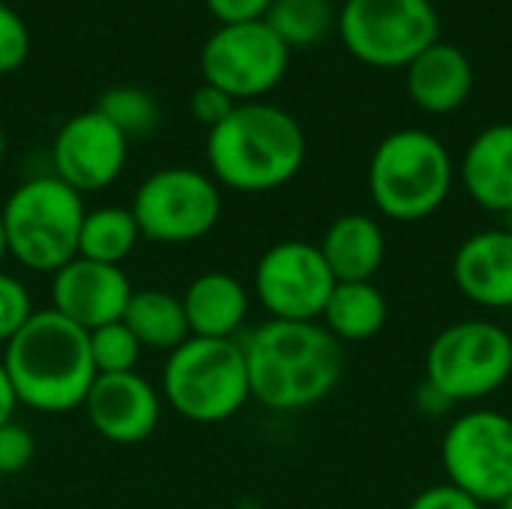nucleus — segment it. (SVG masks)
I'll return each mask as SVG.
<instances>
[{
	"label": "nucleus",
	"instance_id": "obj_11",
	"mask_svg": "<svg viewBox=\"0 0 512 509\" xmlns=\"http://www.w3.org/2000/svg\"><path fill=\"white\" fill-rule=\"evenodd\" d=\"M291 48L267 21L219 24L201 48L204 84L225 90L234 102H261L288 72Z\"/></svg>",
	"mask_w": 512,
	"mask_h": 509
},
{
	"label": "nucleus",
	"instance_id": "obj_26",
	"mask_svg": "<svg viewBox=\"0 0 512 509\" xmlns=\"http://www.w3.org/2000/svg\"><path fill=\"white\" fill-rule=\"evenodd\" d=\"M87 336H90V357H93L96 375L135 372L144 348L123 321L105 324V327H99V330H93Z\"/></svg>",
	"mask_w": 512,
	"mask_h": 509
},
{
	"label": "nucleus",
	"instance_id": "obj_1",
	"mask_svg": "<svg viewBox=\"0 0 512 509\" xmlns=\"http://www.w3.org/2000/svg\"><path fill=\"white\" fill-rule=\"evenodd\" d=\"M249 396L270 411H306L339 387L345 345L321 321H264L240 339Z\"/></svg>",
	"mask_w": 512,
	"mask_h": 509
},
{
	"label": "nucleus",
	"instance_id": "obj_8",
	"mask_svg": "<svg viewBox=\"0 0 512 509\" xmlns=\"http://www.w3.org/2000/svg\"><path fill=\"white\" fill-rule=\"evenodd\" d=\"M336 30L351 57L372 69H408L441 39V15L432 0H345Z\"/></svg>",
	"mask_w": 512,
	"mask_h": 509
},
{
	"label": "nucleus",
	"instance_id": "obj_6",
	"mask_svg": "<svg viewBox=\"0 0 512 509\" xmlns=\"http://www.w3.org/2000/svg\"><path fill=\"white\" fill-rule=\"evenodd\" d=\"M162 393L171 411L189 423L213 426L237 417L252 399L240 339L189 336L168 354Z\"/></svg>",
	"mask_w": 512,
	"mask_h": 509
},
{
	"label": "nucleus",
	"instance_id": "obj_36",
	"mask_svg": "<svg viewBox=\"0 0 512 509\" xmlns=\"http://www.w3.org/2000/svg\"><path fill=\"white\" fill-rule=\"evenodd\" d=\"M3 156H6V135H3V129H0V162H3Z\"/></svg>",
	"mask_w": 512,
	"mask_h": 509
},
{
	"label": "nucleus",
	"instance_id": "obj_21",
	"mask_svg": "<svg viewBox=\"0 0 512 509\" xmlns=\"http://www.w3.org/2000/svg\"><path fill=\"white\" fill-rule=\"evenodd\" d=\"M390 318V306L384 291L375 282H336L321 324L339 345H363L372 342Z\"/></svg>",
	"mask_w": 512,
	"mask_h": 509
},
{
	"label": "nucleus",
	"instance_id": "obj_9",
	"mask_svg": "<svg viewBox=\"0 0 512 509\" xmlns=\"http://www.w3.org/2000/svg\"><path fill=\"white\" fill-rule=\"evenodd\" d=\"M132 216L144 240L183 246L207 237L222 216L219 183L195 168H159L132 198Z\"/></svg>",
	"mask_w": 512,
	"mask_h": 509
},
{
	"label": "nucleus",
	"instance_id": "obj_33",
	"mask_svg": "<svg viewBox=\"0 0 512 509\" xmlns=\"http://www.w3.org/2000/svg\"><path fill=\"white\" fill-rule=\"evenodd\" d=\"M15 393H12V384L6 378V369H3V360H0V426L12 420V411H15Z\"/></svg>",
	"mask_w": 512,
	"mask_h": 509
},
{
	"label": "nucleus",
	"instance_id": "obj_37",
	"mask_svg": "<svg viewBox=\"0 0 512 509\" xmlns=\"http://www.w3.org/2000/svg\"><path fill=\"white\" fill-rule=\"evenodd\" d=\"M498 509H512V492L504 498V501H501V504H498Z\"/></svg>",
	"mask_w": 512,
	"mask_h": 509
},
{
	"label": "nucleus",
	"instance_id": "obj_32",
	"mask_svg": "<svg viewBox=\"0 0 512 509\" xmlns=\"http://www.w3.org/2000/svg\"><path fill=\"white\" fill-rule=\"evenodd\" d=\"M210 15L219 24H246V21H264L273 0H204Z\"/></svg>",
	"mask_w": 512,
	"mask_h": 509
},
{
	"label": "nucleus",
	"instance_id": "obj_20",
	"mask_svg": "<svg viewBox=\"0 0 512 509\" xmlns=\"http://www.w3.org/2000/svg\"><path fill=\"white\" fill-rule=\"evenodd\" d=\"M180 300L189 333L198 339H237L240 327L249 318L246 285L222 270H210L192 279Z\"/></svg>",
	"mask_w": 512,
	"mask_h": 509
},
{
	"label": "nucleus",
	"instance_id": "obj_4",
	"mask_svg": "<svg viewBox=\"0 0 512 509\" xmlns=\"http://www.w3.org/2000/svg\"><path fill=\"white\" fill-rule=\"evenodd\" d=\"M456 183V162L426 129H396L369 159V195L381 216L414 225L435 216Z\"/></svg>",
	"mask_w": 512,
	"mask_h": 509
},
{
	"label": "nucleus",
	"instance_id": "obj_16",
	"mask_svg": "<svg viewBox=\"0 0 512 509\" xmlns=\"http://www.w3.org/2000/svg\"><path fill=\"white\" fill-rule=\"evenodd\" d=\"M453 282L480 309H512V234L486 228L465 237L453 255Z\"/></svg>",
	"mask_w": 512,
	"mask_h": 509
},
{
	"label": "nucleus",
	"instance_id": "obj_29",
	"mask_svg": "<svg viewBox=\"0 0 512 509\" xmlns=\"http://www.w3.org/2000/svg\"><path fill=\"white\" fill-rule=\"evenodd\" d=\"M36 456V441L30 435V429H24L21 423L9 420L0 426V477L9 474H21Z\"/></svg>",
	"mask_w": 512,
	"mask_h": 509
},
{
	"label": "nucleus",
	"instance_id": "obj_19",
	"mask_svg": "<svg viewBox=\"0 0 512 509\" xmlns=\"http://www.w3.org/2000/svg\"><path fill=\"white\" fill-rule=\"evenodd\" d=\"M336 282H372L387 258V234L369 213H345L318 243Z\"/></svg>",
	"mask_w": 512,
	"mask_h": 509
},
{
	"label": "nucleus",
	"instance_id": "obj_7",
	"mask_svg": "<svg viewBox=\"0 0 512 509\" xmlns=\"http://www.w3.org/2000/svg\"><path fill=\"white\" fill-rule=\"evenodd\" d=\"M512 378V333L492 318L444 327L426 351V387L450 408L501 393Z\"/></svg>",
	"mask_w": 512,
	"mask_h": 509
},
{
	"label": "nucleus",
	"instance_id": "obj_27",
	"mask_svg": "<svg viewBox=\"0 0 512 509\" xmlns=\"http://www.w3.org/2000/svg\"><path fill=\"white\" fill-rule=\"evenodd\" d=\"M30 57V30L24 18L0 3V75L18 72Z\"/></svg>",
	"mask_w": 512,
	"mask_h": 509
},
{
	"label": "nucleus",
	"instance_id": "obj_17",
	"mask_svg": "<svg viewBox=\"0 0 512 509\" xmlns=\"http://www.w3.org/2000/svg\"><path fill=\"white\" fill-rule=\"evenodd\" d=\"M405 90L411 102L435 117L459 111L474 90V63L453 42H432L405 69Z\"/></svg>",
	"mask_w": 512,
	"mask_h": 509
},
{
	"label": "nucleus",
	"instance_id": "obj_22",
	"mask_svg": "<svg viewBox=\"0 0 512 509\" xmlns=\"http://www.w3.org/2000/svg\"><path fill=\"white\" fill-rule=\"evenodd\" d=\"M123 324L132 330L141 348L168 351V354L192 336L186 312H183V300L162 288L132 291L126 312H123Z\"/></svg>",
	"mask_w": 512,
	"mask_h": 509
},
{
	"label": "nucleus",
	"instance_id": "obj_30",
	"mask_svg": "<svg viewBox=\"0 0 512 509\" xmlns=\"http://www.w3.org/2000/svg\"><path fill=\"white\" fill-rule=\"evenodd\" d=\"M237 105H240V102H234L225 90H219V87H213V84H201V87H195V93L189 96V111H192V117H195L201 126H207V132H210L213 126H219Z\"/></svg>",
	"mask_w": 512,
	"mask_h": 509
},
{
	"label": "nucleus",
	"instance_id": "obj_23",
	"mask_svg": "<svg viewBox=\"0 0 512 509\" xmlns=\"http://www.w3.org/2000/svg\"><path fill=\"white\" fill-rule=\"evenodd\" d=\"M141 240V228L129 207H96L84 213L78 258L120 267Z\"/></svg>",
	"mask_w": 512,
	"mask_h": 509
},
{
	"label": "nucleus",
	"instance_id": "obj_28",
	"mask_svg": "<svg viewBox=\"0 0 512 509\" xmlns=\"http://www.w3.org/2000/svg\"><path fill=\"white\" fill-rule=\"evenodd\" d=\"M33 300L27 294V288L9 276V273H0V345H6L33 315Z\"/></svg>",
	"mask_w": 512,
	"mask_h": 509
},
{
	"label": "nucleus",
	"instance_id": "obj_35",
	"mask_svg": "<svg viewBox=\"0 0 512 509\" xmlns=\"http://www.w3.org/2000/svg\"><path fill=\"white\" fill-rule=\"evenodd\" d=\"M501 228H507V231L512 234V207L507 210V213H504V225H501Z\"/></svg>",
	"mask_w": 512,
	"mask_h": 509
},
{
	"label": "nucleus",
	"instance_id": "obj_10",
	"mask_svg": "<svg viewBox=\"0 0 512 509\" xmlns=\"http://www.w3.org/2000/svg\"><path fill=\"white\" fill-rule=\"evenodd\" d=\"M447 483L483 507H498L512 492V417L492 408L459 414L441 438Z\"/></svg>",
	"mask_w": 512,
	"mask_h": 509
},
{
	"label": "nucleus",
	"instance_id": "obj_5",
	"mask_svg": "<svg viewBox=\"0 0 512 509\" xmlns=\"http://www.w3.org/2000/svg\"><path fill=\"white\" fill-rule=\"evenodd\" d=\"M84 198L54 174L24 180L3 204L9 255L33 273H57L78 258Z\"/></svg>",
	"mask_w": 512,
	"mask_h": 509
},
{
	"label": "nucleus",
	"instance_id": "obj_3",
	"mask_svg": "<svg viewBox=\"0 0 512 509\" xmlns=\"http://www.w3.org/2000/svg\"><path fill=\"white\" fill-rule=\"evenodd\" d=\"M0 360L15 402L42 414L81 408L90 384L96 381L87 330L75 327L54 309L33 312L30 321L3 345Z\"/></svg>",
	"mask_w": 512,
	"mask_h": 509
},
{
	"label": "nucleus",
	"instance_id": "obj_24",
	"mask_svg": "<svg viewBox=\"0 0 512 509\" xmlns=\"http://www.w3.org/2000/svg\"><path fill=\"white\" fill-rule=\"evenodd\" d=\"M336 15L333 0H273L264 21L294 51L324 42L336 27Z\"/></svg>",
	"mask_w": 512,
	"mask_h": 509
},
{
	"label": "nucleus",
	"instance_id": "obj_25",
	"mask_svg": "<svg viewBox=\"0 0 512 509\" xmlns=\"http://www.w3.org/2000/svg\"><path fill=\"white\" fill-rule=\"evenodd\" d=\"M96 111L117 129L126 135V141L132 138H147L156 126H159V105L156 99L135 84H120L102 93Z\"/></svg>",
	"mask_w": 512,
	"mask_h": 509
},
{
	"label": "nucleus",
	"instance_id": "obj_2",
	"mask_svg": "<svg viewBox=\"0 0 512 509\" xmlns=\"http://www.w3.org/2000/svg\"><path fill=\"white\" fill-rule=\"evenodd\" d=\"M306 162V132L294 114L270 102H240L207 132L210 177L234 192L258 195L291 183Z\"/></svg>",
	"mask_w": 512,
	"mask_h": 509
},
{
	"label": "nucleus",
	"instance_id": "obj_12",
	"mask_svg": "<svg viewBox=\"0 0 512 509\" xmlns=\"http://www.w3.org/2000/svg\"><path fill=\"white\" fill-rule=\"evenodd\" d=\"M255 297L276 321H321L336 279L309 240H279L255 264Z\"/></svg>",
	"mask_w": 512,
	"mask_h": 509
},
{
	"label": "nucleus",
	"instance_id": "obj_31",
	"mask_svg": "<svg viewBox=\"0 0 512 509\" xmlns=\"http://www.w3.org/2000/svg\"><path fill=\"white\" fill-rule=\"evenodd\" d=\"M408 509H486L480 501H474L468 492L456 489L453 483H435L411 498Z\"/></svg>",
	"mask_w": 512,
	"mask_h": 509
},
{
	"label": "nucleus",
	"instance_id": "obj_14",
	"mask_svg": "<svg viewBox=\"0 0 512 509\" xmlns=\"http://www.w3.org/2000/svg\"><path fill=\"white\" fill-rule=\"evenodd\" d=\"M81 408L96 435L117 447L144 444L162 417V399L156 387L138 372L96 375Z\"/></svg>",
	"mask_w": 512,
	"mask_h": 509
},
{
	"label": "nucleus",
	"instance_id": "obj_15",
	"mask_svg": "<svg viewBox=\"0 0 512 509\" xmlns=\"http://www.w3.org/2000/svg\"><path fill=\"white\" fill-rule=\"evenodd\" d=\"M132 291L135 288L123 267L72 258L51 279V309L75 327L93 333L105 324L123 321Z\"/></svg>",
	"mask_w": 512,
	"mask_h": 509
},
{
	"label": "nucleus",
	"instance_id": "obj_13",
	"mask_svg": "<svg viewBox=\"0 0 512 509\" xmlns=\"http://www.w3.org/2000/svg\"><path fill=\"white\" fill-rule=\"evenodd\" d=\"M129 141L96 108L69 117L51 147L54 177L78 195L108 189L126 168Z\"/></svg>",
	"mask_w": 512,
	"mask_h": 509
},
{
	"label": "nucleus",
	"instance_id": "obj_18",
	"mask_svg": "<svg viewBox=\"0 0 512 509\" xmlns=\"http://www.w3.org/2000/svg\"><path fill=\"white\" fill-rule=\"evenodd\" d=\"M456 177L477 207L504 216L512 207V123H492L477 132Z\"/></svg>",
	"mask_w": 512,
	"mask_h": 509
},
{
	"label": "nucleus",
	"instance_id": "obj_34",
	"mask_svg": "<svg viewBox=\"0 0 512 509\" xmlns=\"http://www.w3.org/2000/svg\"><path fill=\"white\" fill-rule=\"evenodd\" d=\"M9 255V249H6V234H3V219H0V261Z\"/></svg>",
	"mask_w": 512,
	"mask_h": 509
}]
</instances>
